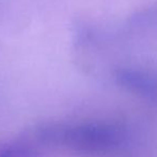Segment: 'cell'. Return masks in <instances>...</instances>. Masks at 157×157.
<instances>
[{"label":"cell","instance_id":"1","mask_svg":"<svg viewBox=\"0 0 157 157\" xmlns=\"http://www.w3.org/2000/svg\"><path fill=\"white\" fill-rule=\"evenodd\" d=\"M116 80L128 92L157 103V72L139 69H121Z\"/></svg>","mask_w":157,"mask_h":157},{"label":"cell","instance_id":"2","mask_svg":"<svg viewBox=\"0 0 157 157\" xmlns=\"http://www.w3.org/2000/svg\"><path fill=\"white\" fill-rule=\"evenodd\" d=\"M131 22L136 26H157V7L140 12L139 14L133 16Z\"/></svg>","mask_w":157,"mask_h":157}]
</instances>
